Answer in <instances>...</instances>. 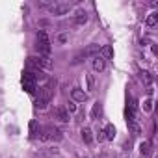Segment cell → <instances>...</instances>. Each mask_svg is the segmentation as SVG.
<instances>
[{"instance_id": "6da1fadb", "label": "cell", "mask_w": 158, "mask_h": 158, "mask_svg": "<svg viewBox=\"0 0 158 158\" xmlns=\"http://www.w3.org/2000/svg\"><path fill=\"white\" fill-rule=\"evenodd\" d=\"M35 48L41 56H48L50 54V41H48V35L45 30H39L37 32V43H35Z\"/></svg>"}, {"instance_id": "7a4b0ae2", "label": "cell", "mask_w": 158, "mask_h": 158, "mask_svg": "<svg viewBox=\"0 0 158 158\" xmlns=\"http://www.w3.org/2000/svg\"><path fill=\"white\" fill-rule=\"evenodd\" d=\"M71 8H73V4H71V2H54V4H50V6H48V11H50L52 15L60 17V15L69 13V11H71Z\"/></svg>"}, {"instance_id": "3957f363", "label": "cell", "mask_w": 158, "mask_h": 158, "mask_svg": "<svg viewBox=\"0 0 158 158\" xmlns=\"http://www.w3.org/2000/svg\"><path fill=\"white\" fill-rule=\"evenodd\" d=\"M41 132H43V134H41V139H54V141H60V139L63 138V132H61L60 128H56V127H45Z\"/></svg>"}, {"instance_id": "277c9868", "label": "cell", "mask_w": 158, "mask_h": 158, "mask_svg": "<svg viewBox=\"0 0 158 158\" xmlns=\"http://www.w3.org/2000/svg\"><path fill=\"white\" fill-rule=\"evenodd\" d=\"M99 50H101V47H99V45H95V43H93V45H88V47H86L80 54H78V56L74 58V63L82 61L84 58H95V56L99 54Z\"/></svg>"}, {"instance_id": "5b68a950", "label": "cell", "mask_w": 158, "mask_h": 158, "mask_svg": "<svg viewBox=\"0 0 158 158\" xmlns=\"http://www.w3.org/2000/svg\"><path fill=\"white\" fill-rule=\"evenodd\" d=\"M71 97H73V102H84V101H88V93L82 91L80 88H74L71 91Z\"/></svg>"}, {"instance_id": "8992f818", "label": "cell", "mask_w": 158, "mask_h": 158, "mask_svg": "<svg viewBox=\"0 0 158 158\" xmlns=\"http://www.w3.org/2000/svg\"><path fill=\"white\" fill-rule=\"evenodd\" d=\"M56 119H60L61 123H69V121H71V114L65 110V106L56 108Z\"/></svg>"}, {"instance_id": "52a82bcc", "label": "cell", "mask_w": 158, "mask_h": 158, "mask_svg": "<svg viewBox=\"0 0 158 158\" xmlns=\"http://www.w3.org/2000/svg\"><path fill=\"white\" fill-rule=\"evenodd\" d=\"M73 23H74L76 26L86 24V23H88V13H86V11H82V10H80V11H76V13H74V17H73Z\"/></svg>"}, {"instance_id": "ba28073f", "label": "cell", "mask_w": 158, "mask_h": 158, "mask_svg": "<svg viewBox=\"0 0 158 158\" xmlns=\"http://www.w3.org/2000/svg\"><path fill=\"white\" fill-rule=\"evenodd\" d=\"M91 65H93V71H95V73H102V71L106 69V61H104L101 56H95Z\"/></svg>"}, {"instance_id": "9c48e42d", "label": "cell", "mask_w": 158, "mask_h": 158, "mask_svg": "<svg viewBox=\"0 0 158 158\" xmlns=\"http://www.w3.org/2000/svg\"><path fill=\"white\" fill-rule=\"evenodd\" d=\"M99 54H101L102 60H112V58H114V48H112L110 45H104V47H101Z\"/></svg>"}, {"instance_id": "30bf717a", "label": "cell", "mask_w": 158, "mask_h": 158, "mask_svg": "<svg viewBox=\"0 0 158 158\" xmlns=\"http://www.w3.org/2000/svg\"><path fill=\"white\" fill-rule=\"evenodd\" d=\"M80 134H82V139H84V143H88V145H91V143H93V130H91V128L84 127Z\"/></svg>"}, {"instance_id": "8fae6325", "label": "cell", "mask_w": 158, "mask_h": 158, "mask_svg": "<svg viewBox=\"0 0 158 158\" xmlns=\"http://www.w3.org/2000/svg\"><path fill=\"white\" fill-rule=\"evenodd\" d=\"M101 115H102V104H101V102H95V104H93V110H91V119L97 121Z\"/></svg>"}, {"instance_id": "7c38bea8", "label": "cell", "mask_w": 158, "mask_h": 158, "mask_svg": "<svg viewBox=\"0 0 158 158\" xmlns=\"http://www.w3.org/2000/svg\"><path fill=\"white\" fill-rule=\"evenodd\" d=\"M139 154H141V158H147V156L151 154V143H149V141H143V143L139 145Z\"/></svg>"}, {"instance_id": "4fadbf2b", "label": "cell", "mask_w": 158, "mask_h": 158, "mask_svg": "<svg viewBox=\"0 0 158 158\" xmlns=\"http://www.w3.org/2000/svg\"><path fill=\"white\" fill-rule=\"evenodd\" d=\"M128 130L132 132V136H139L141 134V127L136 121H128Z\"/></svg>"}, {"instance_id": "5bb4252c", "label": "cell", "mask_w": 158, "mask_h": 158, "mask_svg": "<svg viewBox=\"0 0 158 158\" xmlns=\"http://www.w3.org/2000/svg\"><path fill=\"white\" fill-rule=\"evenodd\" d=\"M156 23H158V13H151V15L147 17V21H145V24H147L149 28L156 26Z\"/></svg>"}, {"instance_id": "9a60e30c", "label": "cell", "mask_w": 158, "mask_h": 158, "mask_svg": "<svg viewBox=\"0 0 158 158\" xmlns=\"http://www.w3.org/2000/svg\"><path fill=\"white\" fill-rule=\"evenodd\" d=\"M41 132V128L37 127V121H30V138H35Z\"/></svg>"}, {"instance_id": "2e32d148", "label": "cell", "mask_w": 158, "mask_h": 158, "mask_svg": "<svg viewBox=\"0 0 158 158\" xmlns=\"http://www.w3.org/2000/svg\"><path fill=\"white\" fill-rule=\"evenodd\" d=\"M104 136H106V139H114L115 138V127L114 125H108L104 128Z\"/></svg>"}, {"instance_id": "e0dca14e", "label": "cell", "mask_w": 158, "mask_h": 158, "mask_svg": "<svg viewBox=\"0 0 158 158\" xmlns=\"http://www.w3.org/2000/svg\"><path fill=\"white\" fill-rule=\"evenodd\" d=\"M141 80H143V84L151 86V84H152V76H151L147 71H143V73H141Z\"/></svg>"}, {"instance_id": "ac0fdd59", "label": "cell", "mask_w": 158, "mask_h": 158, "mask_svg": "<svg viewBox=\"0 0 158 158\" xmlns=\"http://www.w3.org/2000/svg\"><path fill=\"white\" fill-rule=\"evenodd\" d=\"M47 104H48L47 101H43V99H35V108H37V110H45Z\"/></svg>"}, {"instance_id": "d6986e66", "label": "cell", "mask_w": 158, "mask_h": 158, "mask_svg": "<svg viewBox=\"0 0 158 158\" xmlns=\"http://www.w3.org/2000/svg\"><path fill=\"white\" fill-rule=\"evenodd\" d=\"M65 110H67L69 114H74V112L78 110V108H76V102H73V101H71V102H67V106H65Z\"/></svg>"}, {"instance_id": "ffe728a7", "label": "cell", "mask_w": 158, "mask_h": 158, "mask_svg": "<svg viewBox=\"0 0 158 158\" xmlns=\"http://www.w3.org/2000/svg\"><path fill=\"white\" fill-rule=\"evenodd\" d=\"M152 110V101L151 99H145L143 101V112H151Z\"/></svg>"}, {"instance_id": "44dd1931", "label": "cell", "mask_w": 158, "mask_h": 158, "mask_svg": "<svg viewBox=\"0 0 158 158\" xmlns=\"http://www.w3.org/2000/svg\"><path fill=\"white\" fill-rule=\"evenodd\" d=\"M86 78H88V89H93V84H95V80H93V76H91V74H88Z\"/></svg>"}, {"instance_id": "7402d4cb", "label": "cell", "mask_w": 158, "mask_h": 158, "mask_svg": "<svg viewBox=\"0 0 158 158\" xmlns=\"http://www.w3.org/2000/svg\"><path fill=\"white\" fill-rule=\"evenodd\" d=\"M97 139H99V141H104V139H106V136H104V130H99V132H97Z\"/></svg>"}, {"instance_id": "603a6c76", "label": "cell", "mask_w": 158, "mask_h": 158, "mask_svg": "<svg viewBox=\"0 0 158 158\" xmlns=\"http://www.w3.org/2000/svg\"><path fill=\"white\" fill-rule=\"evenodd\" d=\"M67 39H69V35H65V34H60V35H58V41H60V43H65Z\"/></svg>"}]
</instances>
